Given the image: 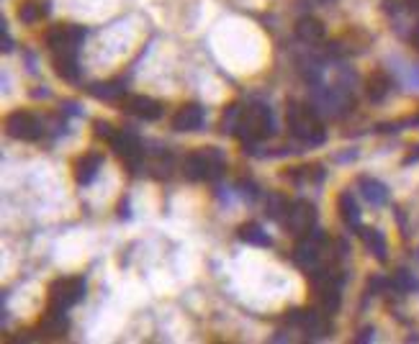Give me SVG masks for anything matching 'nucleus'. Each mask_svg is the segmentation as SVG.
Segmentation results:
<instances>
[{
    "instance_id": "0eeeda50",
    "label": "nucleus",
    "mask_w": 419,
    "mask_h": 344,
    "mask_svg": "<svg viewBox=\"0 0 419 344\" xmlns=\"http://www.w3.org/2000/svg\"><path fill=\"white\" fill-rule=\"evenodd\" d=\"M6 129L13 139L21 141H36L42 136V124L29 111H16L6 119Z\"/></svg>"
},
{
    "instance_id": "f03ea898",
    "label": "nucleus",
    "mask_w": 419,
    "mask_h": 344,
    "mask_svg": "<svg viewBox=\"0 0 419 344\" xmlns=\"http://www.w3.org/2000/svg\"><path fill=\"white\" fill-rule=\"evenodd\" d=\"M288 126L291 131L304 141H312V144H321L327 139V131H324V124L319 121V116L312 111L309 106H299V103H291L288 108Z\"/></svg>"
},
{
    "instance_id": "393cba45",
    "label": "nucleus",
    "mask_w": 419,
    "mask_h": 344,
    "mask_svg": "<svg viewBox=\"0 0 419 344\" xmlns=\"http://www.w3.org/2000/svg\"><path fill=\"white\" fill-rule=\"evenodd\" d=\"M93 134H95V136H98V139H106V141H111V136H114L116 134V129H111L106 124V121H95V124H93Z\"/></svg>"
},
{
    "instance_id": "bb28decb",
    "label": "nucleus",
    "mask_w": 419,
    "mask_h": 344,
    "mask_svg": "<svg viewBox=\"0 0 419 344\" xmlns=\"http://www.w3.org/2000/svg\"><path fill=\"white\" fill-rule=\"evenodd\" d=\"M412 47L414 49H419V23H417V28L412 31Z\"/></svg>"
},
{
    "instance_id": "9b49d317",
    "label": "nucleus",
    "mask_w": 419,
    "mask_h": 344,
    "mask_svg": "<svg viewBox=\"0 0 419 344\" xmlns=\"http://www.w3.org/2000/svg\"><path fill=\"white\" fill-rule=\"evenodd\" d=\"M100 165H103V155H98V152H88L80 160H75L72 162V177H75V183L90 185L93 177L98 175Z\"/></svg>"
},
{
    "instance_id": "aec40b11",
    "label": "nucleus",
    "mask_w": 419,
    "mask_h": 344,
    "mask_svg": "<svg viewBox=\"0 0 419 344\" xmlns=\"http://www.w3.org/2000/svg\"><path fill=\"white\" fill-rule=\"evenodd\" d=\"M237 237H240L242 242L255 244V247H270L273 244V239H270L257 224H252V221H249V224H242L240 229H237Z\"/></svg>"
},
{
    "instance_id": "c85d7f7f",
    "label": "nucleus",
    "mask_w": 419,
    "mask_h": 344,
    "mask_svg": "<svg viewBox=\"0 0 419 344\" xmlns=\"http://www.w3.org/2000/svg\"><path fill=\"white\" fill-rule=\"evenodd\" d=\"M406 6H409V8H419V0H406Z\"/></svg>"
},
{
    "instance_id": "4468645a",
    "label": "nucleus",
    "mask_w": 419,
    "mask_h": 344,
    "mask_svg": "<svg viewBox=\"0 0 419 344\" xmlns=\"http://www.w3.org/2000/svg\"><path fill=\"white\" fill-rule=\"evenodd\" d=\"M52 67H54V72H57L62 80H67V83H78L80 80V64H78V54H75V49L54 52Z\"/></svg>"
},
{
    "instance_id": "423d86ee",
    "label": "nucleus",
    "mask_w": 419,
    "mask_h": 344,
    "mask_svg": "<svg viewBox=\"0 0 419 344\" xmlns=\"http://www.w3.org/2000/svg\"><path fill=\"white\" fill-rule=\"evenodd\" d=\"M317 224V211H314V206L309 201H296L291 203V211L285 216V226H288V232L293 237H309Z\"/></svg>"
},
{
    "instance_id": "a211bd4d",
    "label": "nucleus",
    "mask_w": 419,
    "mask_h": 344,
    "mask_svg": "<svg viewBox=\"0 0 419 344\" xmlns=\"http://www.w3.org/2000/svg\"><path fill=\"white\" fill-rule=\"evenodd\" d=\"M360 239L362 244L368 247L370 252H373V257H376L378 262H386V257H389V252H386V237L378 229H360Z\"/></svg>"
},
{
    "instance_id": "f257e3e1",
    "label": "nucleus",
    "mask_w": 419,
    "mask_h": 344,
    "mask_svg": "<svg viewBox=\"0 0 419 344\" xmlns=\"http://www.w3.org/2000/svg\"><path fill=\"white\" fill-rule=\"evenodd\" d=\"M235 134L242 141L247 144H255L260 139H268L273 134V116L265 106H247L240 111V119H237Z\"/></svg>"
},
{
    "instance_id": "9d476101",
    "label": "nucleus",
    "mask_w": 419,
    "mask_h": 344,
    "mask_svg": "<svg viewBox=\"0 0 419 344\" xmlns=\"http://www.w3.org/2000/svg\"><path fill=\"white\" fill-rule=\"evenodd\" d=\"M206 121V111L199 103H185L172 116V129L175 131H199Z\"/></svg>"
},
{
    "instance_id": "2eb2a0df",
    "label": "nucleus",
    "mask_w": 419,
    "mask_h": 344,
    "mask_svg": "<svg viewBox=\"0 0 419 344\" xmlns=\"http://www.w3.org/2000/svg\"><path fill=\"white\" fill-rule=\"evenodd\" d=\"M391 85L394 83H391L389 72H384V70L370 72L368 80H365V95H368L373 103H381V100L391 93Z\"/></svg>"
},
{
    "instance_id": "7ed1b4c3",
    "label": "nucleus",
    "mask_w": 419,
    "mask_h": 344,
    "mask_svg": "<svg viewBox=\"0 0 419 344\" xmlns=\"http://www.w3.org/2000/svg\"><path fill=\"white\" fill-rule=\"evenodd\" d=\"M183 175L188 180H216L219 175H224V160L216 149L193 152L183 162Z\"/></svg>"
},
{
    "instance_id": "6e6552de",
    "label": "nucleus",
    "mask_w": 419,
    "mask_h": 344,
    "mask_svg": "<svg viewBox=\"0 0 419 344\" xmlns=\"http://www.w3.org/2000/svg\"><path fill=\"white\" fill-rule=\"evenodd\" d=\"M111 147H114V152L121 157V160L126 162L129 170H136L139 165H142V144H139V139H136L134 134L129 131H116L114 136H111V141H108Z\"/></svg>"
},
{
    "instance_id": "a878e982",
    "label": "nucleus",
    "mask_w": 419,
    "mask_h": 344,
    "mask_svg": "<svg viewBox=\"0 0 419 344\" xmlns=\"http://www.w3.org/2000/svg\"><path fill=\"white\" fill-rule=\"evenodd\" d=\"M419 160V147H414V152L409 157H404V165H412V162Z\"/></svg>"
},
{
    "instance_id": "1a4fd4ad",
    "label": "nucleus",
    "mask_w": 419,
    "mask_h": 344,
    "mask_svg": "<svg viewBox=\"0 0 419 344\" xmlns=\"http://www.w3.org/2000/svg\"><path fill=\"white\" fill-rule=\"evenodd\" d=\"M324 316H327V314L319 309H304V311H293L291 321L296 324L301 331L312 334V337H324L329 331V324Z\"/></svg>"
},
{
    "instance_id": "4be33fe9",
    "label": "nucleus",
    "mask_w": 419,
    "mask_h": 344,
    "mask_svg": "<svg viewBox=\"0 0 419 344\" xmlns=\"http://www.w3.org/2000/svg\"><path fill=\"white\" fill-rule=\"evenodd\" d=\"M288 211H291V203H288V198H283V196H270V201H268L270 218H276V221H285Z\"/></svg>"
},
{
    "instance_id": "20e7f679",
    "label": "nucleus",
    "mask_w": 419,
    "mask_h": 344,
    "mask_svg": "<svg viewBox=\"0 0 419 344\" xmlns=\"http://www.w3.org/2000/svg\"><path fill=\"white\" fill-rule=\"evenodd\" d=\"M85 293V280L83 278H59L49 285V306L54 309H70Z\"/></svg>"
},
{
    "instance_id": "c756f323",
    "label": "nucleus",
    "mask_w": 419,
    "mask_h": 344,
    "mask_svg": "<svg viewBox=\"0 0 419 344\" xmlns=\"http://www.w3.org/2000/svg\"><path fill=\"white\" fill-rule=\"evenodd\" d=\"M412 121H414V124H419V116H414V119H412Z\"/></svg>"
},
{
    "instance_id": "f8f14e48",
    "label": "nucleus",
    "mask_w": 419,
    "mask_h": 344,
    "mask_svg": "<svg viewBox=\"0 0 419 344\" xmlns=\"http://www.w3.org/2000/svg\"><path fill=\"white\" fill-rule=\"evenodd\" d=\"M124 111L131 113V116H139L144 121H157L163 116V106L157 100L147 98V95H131V98L124 100Z\"/></svg>"
},
{
    "instance_id": "39448f33",
    "label": "nucleus",
    "mask_w": 419,
    "mask_h": 344,
    "mask_svg": "<svg viewBox=\"0 0 419 344\" xmlns=\"http://www.w3.org/2000/svg\"><path fill=\"white\" fill-rule=\"evenodd\" d=\"M85 28L83 26H72V23H54V26L44 34V42L52 52H70L78 49V44L83 42Z\"/></svg>"
},
{
    "instance_id": "ddd939ff",
    "label": "nucleus",
    "mask_w": 419,
    "mask_h": 344,
    "mask_svg": "<svg viewBox=\"0 0 419 344\" xmlns=\"http://www.w3.org/2000/svg\"><path fill=\"white\" fill-rule=\"evenodd\" d=\"M67 329H70V321L64 316V309H54V306H49V311L39 321V331L44 337H64Z\"/></svg>"
},
{
    "instance_id": "b1692460",
    "label": "nucleus",
    "mask_w": 419,
    "mask_h": 344,
    "mask_svg": "<svg viewBox=\"0 0 419 344\" xmlns=\"http://www.w3.org/2000/svg\"><path fill=\"white\" fill-rule=\"evenodd\" d=\"M391 285H394V288H396V290H401V293H406V290L417 288V283L412 280V275L404 273V270H401V273H396V278L391 280Z\"/></svg>"
},
{
    "instance_id": "cd10ccee",
    "label": "nucleus",
    "mask_w": 419,
    "mask_h": 344,
    "mask_svg": "<svg viewBox=\"0 0 419 344\" xmlns=\"http://www.w3.org/2000/svg\"><path fill=\"white\" fill-rule=\"evenodd\" d=\"M370 334H373V329H365L360 337H358V342H365V339H370Z\"/></svg>"
},
{
    "instance_id": "412c9836",
    "label": "nucleus",
    "mask_w": 419,
    "mask_h": 344,
    "mask_svg": "<svg viewBox=\"0 0 419 344\" xmlns=\"http://www.w3.org/2000/svg\"><path fill=\"white\" fill-rule=\"evenodd\" d=\"M337 208H340V218L348 226H358V224H360V211H358L355 198L350 196V193H342V196L337 198Z\"/></svg>"
},
{
    "instance_id": "dca6fc26",
    "label": "nucleus",
    "mask_w": 419,
    "mask_h": 344,
    "mask_svg": "<svg viewBox=\"0 0 419 344\" xmlns=\"http://www.w3.org/2000/svg\"><path fill=\"white\" fill-rule=\"evenodd\" d=\"M296 36H299L301 42L306 44H319L324 39V23L319 18H312V16H306L296 23Z\"/></svg>"
},
{
    "instance_id": "6ab92c4d",
    "label": "nucleus",
    "mask_w": 419,
    "mask_h": 344,
    "mask_svg": "<svg viewBox=\"0 0 419 344\" xmlns=\"http://www.w3.org/2000/svg\"><path fill=\"white\" fill-rule=\"evenodd\" d=\"M358 183H360L362 196H365V201H368V203L384 206L386 201H389V188H386L384 183H378V180H373V177H360Z\"/></svg>"
},
{
    "instance_id": "f3484780",
    "label": "nucleus",
    "mask_w": 419,
    "mask_h": 344,
    "mask_svg": "<svg viewBox=\"0 0 419 344\" xmlns=\"http://www.w3.org/2000/svg\"><path fill=\"white\" fill-rule=\"evenodd\" d=\"M49 13V0H23L21 6H18V18L23 23H36L47 18Z\"/></svg>"
},
{
    "instance_id": "5701e85b",
    "label": "nucleus",
    "mask_w": 419,
    "mask_h": 344,
    "mask_svg": "<svg viewBox=\"0 0 419 344\" xmlns=\"http://www.w3.org/2000/svg\"><path fill=\"white\" fill-rule=\"evenodd\" d=\"M90 95H95V98H103V100L121 98V95H124V88H121V85H93Z\"/></svg>"
}]
</instances>
